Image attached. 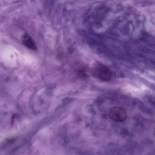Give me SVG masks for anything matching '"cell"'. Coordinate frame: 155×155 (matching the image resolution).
Segmentation results:
<instances>
[{
  "label": "cell",
  "mask_w": 155,
  "mask_h": 155,
  "mask_svg": "<svg viewBox=\"0 0 155 155\" xmlns=\"http://www.w3.org/2000/svg\"><path fill=\"white\" fill-rule=\"evenodd\" d=\"M109 116L112 120L118 122L124 121L127 118V114L126 110L119 107L112 108L109 112Z\"/></svg>",
  "instance_id": "2"
},
{
  "label": "cell",
  "mask_w": 155,
  "mask_h": 155,
  "mask_svg": "<svg viewBox=\"0 0 155 155\" xmlns=\"http://www.w3.org/2000/svg\"><path fill=\"white\" fill-rule=\"evenodd\" d=\"M22 42L24 46L34 51L37 50V47L36 44L32 38L27 34H24L21 37Z\"/></svg>",
  "instance_id": "3"
},
{
  "label": "cell",
  "mask_w": 155,
  "mask_h": 155,
  "mask_svg": "<svg viewBox=\"0 0 155 155\" xmlns=\"http://www.w3.org/2000/svg\"><path fill=\"white\" fill-rule=\"evenodd\" d=\"M93 74L95 78L105 82L110 81L113 77L111 70L105 65L100 63L95 67Z\"/></svg>",
  "instance_id": "1"
}]
</instances>
